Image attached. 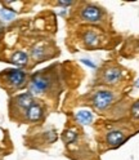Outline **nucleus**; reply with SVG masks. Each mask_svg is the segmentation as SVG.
<instances>
[{"label": "nucleus", "mask_w": 139, "mask_h": 160, "mask_svg": "<svg viewBox=\"0 0 139 160\" xmlns=\"http://www.w3.org/2000/svg\"><path fill=\"white\" fill-rule=\"evenodd\" d=\"M49 87V80L44 75H34L31 79V91L35 93H43Z\"/></svg>", "instance_id": "obj_3"}, {"label": "nucleus", "mask_w": 139, "mask_h": 160, "mask_svg": "<svg viewBox=\"0 0 139 160\" xmlns=\"http://www.w3.org/2000/svg\"><path fill=\"white\" fill-rule=\"evenodd\" d=\"M43 49L41 48H39V47H36V48H34L32 49V52H31V54L35 57V58H39V57H41L43 56Z\"/></svg>", "instance_id": "obj_15"}, {"label": "nucleus", "mask_w": 139, "mask_h": 160, "mask_svg": "<svg viewBox=\"0 0 139 160\" xmlns=\"http://www.w3.org/2000/svg\"><path fill=\"white\" fill-rule=\"evenodd\" d=\"M71 4H72V2H59V5H65V7H68Z\"/></svg>", "instance_id": "obj_17"}, {"label": "nucleus", "mask_w": 139, "mask_h": 160, "mask_svg": "<svg viewBox=\"0 0 139 160\" xmlns=\"http://www.w3.org/2000/svg\"><path fill=\"white\" fill-rule=\"evenodd\" d=\"M7 80L9 84H12L16 88H22L26 84V74L21 70H8Z\"/></svg>", "instance_id": "obj_2"}, {"label": "nucleus", "mask_w": 139, "mask_h": 160, "mask_svg": "<svg viewBox=\"0 0 139 160\" xmlns=\"http://www.w3.org/2000/svg\"><path fill=\"white\" fill-rule=\"evenodd\" d=\"M26 118L30 122H37V120H40L43 118V108L39 105H32L30 108H27Z\"/></svg>", "instance_id": "obj_5"}, {"label": "nucleus", "mask_w": 139, "mask_h": 160, "mask_svg": "<svg viewBox=\"0 0 139 160\" xmlns=\"http://www.w3.org/2000/svg\"><path fill=\"white\" fill-rule=\"evenodd\" d=\"M76 120L80 124H84V125H88L93 122V115L90 111L88 110H81V111L76 112Z\"/></svg>", "instance_id": "obj_9"}, {"label": "nucleus", "mask_w": 139, "mask_h": 160, "mask_svg": "<svg viewBox=\"0 0 139 160\" xmlns=\"http://www.w3.org/2000/svg\"><path fill=\"white\" fill-rule=\"evenodd\" d=\"M81 62L85 63V65H88V66H90V67H93V68H95V65H94L93 62L89 61V59H81Z\"/></svg>", "instance_id": "obj_16"}, {"label": "nucleus", "mask_w": 139, "mask_h": 160, "mask_svg": "<svg viewBox=\"0 0 139 160\" xmlns=\"http://www.w3.org/2000/svg\"><path fill=\"white\" fill-rule=\"evenodd\" d=\"M135 87H137V88H139V79L137 80V82H135Z\"/></svg>", "instance_id": "obj_18"}, {"label": "nucleus", "mask_w": 139, "mask_h": 160, "mask_svg": "<svg viewBox=\"0 0 139 160\" xmlns=\"http://www.w3.org/2000/svg\"><path fill=\"white\" fill-rule=\"evenodd\" d=\"M104 82L108 84H115L121 79V71L118 68H108L104 72Z\"/></svg>", "instance_id": "obj_7"}, {"label": "nucleus", "mask_w": 139, "mask_h": 160, "mask_svg": "<svg viewBox=\"0 0 139 160\" xmlns=\"http://www.w3.org/2000/svg\"><path fill=\"white\" fill-rule=\"evenodd\" d=\"M77 138V133L75 129H68V131H66L63 134H62V139L66 142V143H72L75 142V139Z\"/></svg>", "instance_id": "obj_11"}, {"label": "nucleus", "mask_w": 139, "mask_h": 160, "mask_svg": "<svg viewBox=\"0 0 139 160\" xmlns=\"http://www.w3.org/2000/svg\"><path fill=\"white\" fill-rule=\"evenodd\" d=\"M112 99H113V94L111 92H108V91H101V92H98L94 96L93 105L98 110H103V108H106L108 105L112 102Z\"/></svg>", "instance_id": "obj_1"}, {"label": "nucleus", "mask_w": 139, "mask_h": 160, "mask_svg": "<svg viewBox=\"0 0 139 160\" xmlns=\"http://www.w3.org/2000/svg\"><path fill=\"white\" fill-rule=\"evenodd\" d=\"M83 18L85 21H89V22H98L99 19L102 17V12L101 9L94 7V5H88L84 8V11L81 13Z\"/></svg>", "instance_id": "obj_4"}, {"label": "nucleus", "mask_w": 139, "mask_h": 160, "mask_svg": "<svg viewBox=\"0 0 139 160\" xmlns=\"http://www.w3.org/2000/svg\"><path fill=\"white\" fill-rule=\"evenodd\" d=\"M125 136L122 132L120 131H111L110 133L107 134V142L110 143L111 146H118L124 142Z\"/></svg>", "instance_id": "obj_6"}, {"label": "nucleus", "mask_w": 139, "mask_h": 160, "mask_svg": "<svg viewBox=\"0 0 139 160\" xmlns=\"http://www.w3.org/2000/svg\"><path fill=\"white\" fill-rule=\"evenodd\" d=\"M28 61V57L26 53L23 52H16L13 56H12V62L16 65V66H25Z\"/></svg>", "instance_id": "obj_10"}, {"label": "nucleus", "mask_w": 139, "mask_h": 160, "mask_svg": "<svg viewBox=\"0 0 139 160\" xmlns=\"http://www.w3.org/2000/svg\"><path fill=\"white\" fill-rule=\"evenodd\" d=\"M0 17H2V19H4V21L9 22V21H13V19H14L16 13H14V12H12L11 9L3 8L2 11H0Z\"/></svg>", "instance_id": "obj_12"}, {"label": "nucleus", "mask_w": 139, "mask_h": 160, "mask_svg": "<svg viewBox=\"0 0 139 160\" xmlns=\"http://www.w3.org/2000/svg\"><path fill=\"white\" fill-rule=\"evenodd\" d=\"M0 32H2V27H0Z\"/></svg>", "instance_id": "obj_19"}, {"label": "nucleus", "mask_w": 139, "mask_h": 160, "mask_svg": "<svg viewBox=\"0 0 139 160\" xmlns=\"http://www.w3.org/2000/svg\"><path fill=\"white\" fill-rule=\"evenodd\" d=\"M16 101H17V105L19 107H22V108H30L32 105H34V99H32V96L30 94V93H23V94H19L17 98H16Z\"/></svg>", "instance_id": "obj_8"}, {"label": "nucleus", "mask_w": 139, "mask_h": 160, "mask_svg": "<svg viewBox=\"0 0 139 160\" xmlns=\"http://www.w3.org/2000/svg\"><path fill=\"white\" fill-rule=\"evenodd\" d=\"M84 42H85L86 45L93 47V45H95L98 43V36L94 32H92V31L90 32H86L85 36H84Z\"/></svg>", "instance_id": "obj_13"}, {"label": "nucleus", "mask_w": 139, "mask_h": 160, "mask_svg": "<svg viewBox=\"0 0 139 160\" xmlns=\"http://www.w3.org/2000/svg\"><path fill=\"white\" fill-rule=\"evenodd\" d=\"M132 115L137 119H139V102L134 103L133 107H132Z\"/></svg>", "instance_id": "obj_14"}]
</instances>
